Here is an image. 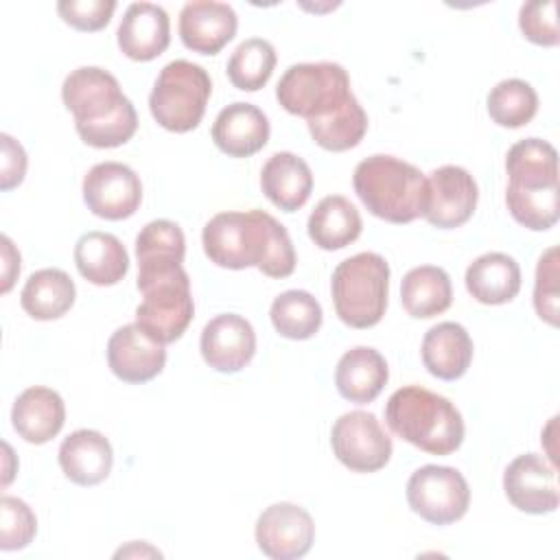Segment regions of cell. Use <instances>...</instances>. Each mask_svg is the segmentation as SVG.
<instances>
[{"label": "cell", "mask_w": 560, "mask_h": 560, "mask_svg": "<svg viewBox=\"0 0 560 560\" xmlns=\"http://www.w3.org/2000/svg\"><path fill=\"white\" fill-rule=\"evenodd\" d=\"M306 125L315 144H319L326 151L339 153L357 147L363 140L368 131V114L357 101V96H352L335 114L317 120H306Z\"/></svg>", "instance_id": "cell-33"}, {"label": "cell", "mask_w": 560, "mask_h": 560, "mask_svg": "<svg viewBox=\"0 0 560 560\" xmlns=\"http://www.w3.org/2000/svg\"><path fill=\"white\" fill-rule=\"evenodd\" d=\"M311 241L326 252L343 249L361 234L363 221L359 210L341 195L324 197L308 217Z\"/></svg>", "instance_id": "cell-28"}, {"label": "cell", "mask_w": 560, "mask_h": 560, "mask_svg": "<svg viewBox=\"0 0 560 560\" xmlns=\"http://www.w3.org/2000/svg\"><path fill=\"white\" fill-rule=\"evenodd\" d=\"M74 265L79 273L96 284L112 287L129 271V254L125 245L109 232H85L74 245Z\"/></svg>", "instance_id": "cell-26"}, {"label": "cell", "mask_w": 560, "mask_h": 560, "mask_svg": "<svg viewBox=\"0 0 560 560\" xmlns=\"http://www.w3.org/2000/svg\"><path fill=\"white\" fill-rule=\"evenodd\" d=\"M534 308L540 319L558 326V247H549L538 260Z\"/></svg>", "instance_id": "cell-38"}, {"label": "cell", "mask_w": 560, "mask_h": 560, "mask_svg": "<svg viewBox=\"0 0 560 560\" xmlns=\"http://www.w3.org/2000/svg\"><path fill=\"white\" fill-rule=\"evenodd\" d=\"M271 324L280 337L287 339H311L322 326V306L319 302L302 289H289L280 293L269 308Z\"/></svg>", "instance_id": "cell-32"}, {"label": "cell", "mask_w": 560, "mask_h": 560, "mask_svg": "<svg viewBox=\"0 0 560 560\" xmlns=\"http://www.w3.org/2000/svg\"><path fill=\"white\" fill-rule=\"evenodd\" d=\"M472 339L457 322H440L431 326L422 339V363L435 378L455 381L466 374L472 363Z\"/></svg>", "instance_id": "cell-25"}, {"label": "cell", "mask_w": 560, "mask_h": 560, "mask_svg": "<svg viewBox=\"0 0 560 560\" xmlns=\"http://www.w3.org/2000/svg\"><path fill=\"white\" fill-rule=\"evenodd\" d=\"M429 206L424 219L440 230H453L464 225L479 199L475 177L455 164H444L435 168L429 177Z\"/></svg>", "instance_id": "cell-14"}, {"label": "cell", "mask_w": 560, "mask_h": 560, "mask_svg": "<svg viewBox=\"0 0 560 560\" xmlns=\"http://www.w3.org/2000/svg\"><path fill=\"white\" fill-rule=\"evenodd\" d=\"M61 98L74 116L79 138L90 147H120L138 129L133 103L122 94L116 77L103 68L83 66L72 70L61 85Z\"/></svg>", "instance_id": "cell-2"}, {"label": "cell", "mask_w": 560, "mask_h": 560, "mask_svg": "<svg viewBox=\"0 0 560 560\" xmlns=\"http://www.w3.org/2000/svg\"><path fill=\"white\" fill-rule=\"evenodd\" d=\"M212 140L230 158H249L267 144L269 120L256 105L236 101L217 114Z\"/></svg>", "instance_id": "cell-20"}, {"label": "cell", "mask_w": 560, "mask_h": 560, "mask_svg": "<svg viewBox=\"0 0 560 560\" xmlns=\"http://www.w3.org/2000/svg\"><path fill=\"white\" fill-rule=\"evenodd\" d=\"M83 201L88 210L101 219H129L142 201L140 177L120 162L94 164L83 177Z\"/></svg>", "instance_id": "cell-11"}, {"label": "cell", "mask_w": 560, "mask_h": 560, "mask_svg": "<svg viewBox=\"0 0 560 560\" xmlns=\"http://www.w3.org/2000/svg\"><path fill=\"white\" fill-rule=\"evenodd\" d=\"M508 186L549 188L558 186V153L540 138H525L510 147L505 158Z\"/></svg>", "instance_id": "cell-30"}, {"label": "cell", "mask_w": 560, "mask_h": 560, "mask_svg": "<svg viewBox=\"0 0 560 560\" xmlns=\"http://www.w3.org/2000/svg\"><path fill=\"white\" fill-rule=\"evenodd\" d=\"M107 363L116 378L147 383L164 370L166 350L164 343L151 339L138 324H127L109 337Z\"/></svg>", "instance_id": "cell-16"}, {"label": "cell", "mask_w": 560, "mask_h": 560, "mask_svg": "<svg viewBox=\"0 0 560 560\" xmlns=\"http://www.w3.org/2000/svg\"><path fill=\"white\" fill-rule=\"evenodd\" d=\"M131 553H136V556H138V553H140V556H144V553H147V556H158V558L162 556L158 549L149 547L147 542H142V545H140V549H138V542H131L129 547H125V549H118V551H116V558H118V556H131Z\"/></svg>", "instance_id": "cell-43"}, {"label": "cell", "mask_w": 560, "mask_h": 560, "mask_svg": "<svg viewBox=\"0 0 560 560\" xmlns=\"http://www.w3.org/2000/svg\"><path fill=\"white\" fill-rule=\"evenodd\" d=\"M466 289L481 304H505L521 291V267L503 252H488L466 269Z\"/></svg>", "instance_id": "cell-27"}, {"label": "cell", "mask_w": 560, "mask_h": 560, "mask_svg": "<svg viewBox=\"0 0 560 560\" xmlns=\"http://www.w3.org/2000/svg\"><path fill=\"white\" fill-rule=\"evenodd\" d=\"M260 188L276 208L295 212L313 192L311 166L291 151H278L260 171Z\"/></svg>", "instance_id": "cell-23"}, {"label": "cell", "mask_w": 560, "mask_h": 560, "mask_svg": "<svg viewBox=\"0 0 560 560\" xmlns=\"http://www.w3.org/2000/svg\"><path fill=\"white\" fill-rule=\"evenodd\" d=\"M116 9L114 0H61L57 2V13L66 24L77 31L94 33L109 24Z\"/></svg>", "instance_id": "cell-40"}, {"label": "cell", "mask_w": 560, "mask_h": 560, "mask_svg": "<svg viewBox=\"0 0 560 560\" xmlns=\"http://www.w3.org/2000/svg\"><path fill=\"white\" fill-rule=\"evenodd\" d=\"M505 203L516 223L527 230L545 232L556 225L560 217L558 186L549 188H505Z\"/></svg>", "instance_id": "cell-36"}, {"label": "cell", "mask_w": 560, "mask_h": 560, "mask_svg": "<svg viewBox=\"0 0 560 560\" xmlns=\"http://www.w3.org/2000/svg\"><path fill=\"white\" fill-rule=\"evenodd\" d=\"M77 298V289L72 278L63 269H39L28 276L20 304L33 319H57L66 315Z\"/></svg>", "instance_id": "cell-31"}, {"label": "cell", "mask_w": 560, "mask_h": 560, "mask_svg": "<svg viewBox=\"0 0 560 560\" xmlns=\"http://www.w3.org/2000/svg\"><path fill=\"white\" fill-rule=\"evenodd\" d=\"M186 238L177 223L168 219L149 221L136 236L138 289L177 271L184 262Z\"/></svg>", "instance_id": "cell-17"}, {"label": "cell", "mask_w": 560, "mask_h": 560, "mask_svg": "<svg viewBox=\"0 0 560 560\" xmlns=\"http://www.w3.org/2000/svg\"><path fill=\"white\" fill-rule=\"evenodd\" d=\"M2 140V160H0V188L11 190L22 184L26 175V151L24 147L13 140L9 133L0 136Z\"/></svg>", "instance_id": "cell-41"}, {"label": "cell", "mask_w": 560, "mask_h": 560, "mask_svg": "<svg viewBox=\"0 0 560 560\" xmlns=\"http://www.w3.org/2000/svg\"><path fill=\"white\" fill-rule=\"evenodd\" d=\"M335 457L352 472H376L392 457V438L370 411L339 416L330 431Z\"/></svg>", "instance_id": "cell-10"}, {"label": "cell", "mask_w": 560, "mask_h": 560, "mask_svg": "<svg viewBox=\"0 0 560 560\" xmlns=\"http://www.w3.org/2000/svg\"><path fill=\"white\" fill-rule=\"evenodd\" d=\"M254 536L265 556L273 560H295L311 551L315 523L304 508L280 501L260 512Z\"/></svg>", "instance_id": "cell-12"}, {"label": "cell", "mask_w": 560, "mask_h": 560, "mask_svg": "<svg viewBox=\"0 0 560 560\" xmlns=\"http://www.w3.org/2000/svg\"><path fill=\"white\" fill-rule=\"evenodd\" d=\"M350 77L332 61L295 63L284 70L276 85L278 103L293 116L317 120L341 109L350 98Z\"/></svg>", "instance_id": "cell-7"}, {"label": "cell", "mask_w": 560, "mask_h": 560, "mask_svg": "<svg viewBox=\"0 0 560 560\" xmlns=\"http://www.w3.org/2000/svg\"><path fill=\"white\" fill-rule=\"evenodd\" d=\"M142 302L136 308V324L158 343L177 341L195 315L190 278L184 267L138 289Z\"/></svg>", "instance_id": "cell-8"}, {"label": "cell", "mask_w": 560, "mask_h": 560, "mask_svg": "<svg viewBox=\"0 0 560 560\" xmlns=\"http://www.w3.org/2000/svg\"><path fill=\"white\" fill-rule=\"evenodd\" d=\"M332 304L350 328L376 326L387 308L389 265L376 252H361L341 260L330 280Z\"/></svg>", "instance_id": "cell-5"}, {"label": "cell", "mask_w": 560, "mask_h": 560, "mask_svg": "<svg viewBox=\"0 0 560 560\" xmlns=\"http://www.w3.org/2000/svg\"><path fill=\"white\" fill-rule=\"evenodd\" d=\"M66 422V405L63 398L42 385H33L24 389L11 409V424L15 433L28 444H46L50 442Z\"/></svg>", "instance_id": "cell-21"}, {"label": "cell", "mask_w": 560, "mask_h": 560, "mask_svg": "<svg viewBox=\"0 0 560 560\" xmlns=\"http://www.w3.org/2000/svg\"><path fill=\"white\" fill-rule=\"evenodd\" d=\"M201 243L210 262L223 269L256 267L269 278H287L298 262L287 228L265 210L214 214Z\"/></svg>", "instance_id": "cell-1"}, {"label": "cell", "mask_w": 560, "mask_h": 560, "mask_svg": "<svg viewBox=\"0 0 560 560\" xmlns=\"http://www.w3.org/2000/svg\"><path fill=\"white\" fill-rule=\"evenodd\" d=\"M488 114L499 127L518 129L538 112V94L523 79H503L488 94Z\"/></svg>", "instance_id": "cell-35"}, {"label": "cell", "mask_w": 560, "mask_h": 560, "mask_svg": "<svg viewBox=\"0 0 560 560\" xmlns=\"http://www.w3.org/2000/svg\"><path fill=\"white\" fill-rule=\"evenodd\" d=\"M518 26L525 39L538 46H556L558 22H556V2L553 0H536L525 2L518 11Z\"/></svg>", "instance_id": "cell-39"}, {"label": "cell", "mask_w": 560, "mask_h": 560, "mask_svg": "<svg viewBox=\"0 0 560 560\" xmlns=\"http://www.w3.org/2000/svg\"><path fill=\"white\" fill-rule=\"evenodd\" d=\"M236 11L225 2H188L179 13L182 44L199 55H217L236 35Z\"/></svg>", "instance_id": "cell-18"}, {"label": "cell", "mask_w": 560, "mask_h": 560, "mask_svg": "<svg viewBox=\"0 0 560 560\" xmlns=\"http://www.w3.org/2000/svg\"><path fill=\"white\" fill-rule=\"evenodd\" d=\"M387 378L389 368L385 357L370 346H357L343 352L335 370L337 392L354 405L372 402L387 385Z\"/></svg>", "instance_id": "cell-24"}, {"label": "cell", "mask_w": 560, "mask_h": 560, "mask_svg": "<svg viewBox=\"0 0 560 560\" xmlns=\"http://www.w3.org/2000/svg\"><path fill=\"white\" fill-rule=\"evenodd\" d=\"M276 68V48L262 37L241 42L228 59V79L243 92H258Z\"/></svg>", "instance_id": "cell-34"}, {"label": "cell", "mask_w": 560, "mask_h": 560, "mask_svg": "<svg viewBox=\"0 0 560 560\" xmlns=\"http://www.w3.org/2000/svg\"><path fill=\"white\" fill-rule=\"evenodd\" d=\"M503 490L510 503L525 514H549L558 508L556 466L538 453L512 459L503 472Z\"/></svg>", "instance_id": "cell-13"}, {"label": "cell", "mask_w": 560, "mask_h": 560, "mask_svg": "<svg viewBox=\"0 0 560 560\" xmlns=\"http://www.w3.org/2000/svg\"><path fill=\"white\" fill-rule=\"evenodd\" d=\"M0 549H24L37 532L35 512L22 499L4 494L0 499Z\"/></svg>", "instance_id": "cell-37"}, {"label": "cell", "mask_w": 560, "mask_h": 560, "mask_svg": "<svg viewBox=\"0 0 560 560\" xmlns=\"http://www.w3.org/2000/svg\"><path fill=\"white\" fill-rule=\"evenodd\" d=\"M407 503L427 523L451 525L468 512L470 490L457 468L427 464L409 477Z\"/></svg>", "instance_id": "cell-9"}, {"label": "cell", "mask_w": 560, "mask_h": 560, "mask_svg": "<svg viewBox=\"0 0 560 560\" xmlns=\"http://www.w3.org/2000/svg\"><path fill=\"white\" fill-rule=\"evenodd\" d=\"M114 453L109 440L94 429L70 433L59 446V466L77 486H96L112 472Z\"/></svg>", "instance_id": "cell-22"}, {"label": "cell", "mask_w": 560, "mask_h": 560, "mask_svg": "<svg viewBox=\"0 0 560 560\" xmlns=\"http://www.w3.org/2000/svg\"><path fill=\"white\" fill-rule=\"evenodd\" d=\"M385 422L394 435L431 455H451L464 442L459 409L420 385L400 387L389 396Z\"/></svg>", "instance_id": "cell-3"}, {"label": "cell", "mask_w": 560, "mask_h": 560, "mask_svg": "<svg viewBox=\"0 0 560 560\" xmlns=\"http://www.w3.org/2000/svg\"><path fill=\"white\" fill-rule=\"evenodd\" d=\"M2 293L13 287L15 276L20 273V252L13 247L9 236H2Z\"/></svg>", "instance_id": "cell-42"}, {"label": "cell", "mask_w": 560, "mask_h": 560, "mask_svg": "<svg viewBox=\"0 0 560 560\" xmlns=\"http://www.w3.org/2000/svg\"><path fill=\"white\" fill-rule=\"evenodd\" d=\"M116 35L125 57L133 61H151L171 44L168 13L151 2H133L127 7Z\"/></svg>", "instance_id": "cell-19"}, {"label": "cell", "mask_w": 560, "mask_h": 560, "mask_svg": "<svg viewBox=\"0 0 560 560\" xmlns=\"http://www.w3.org/2000/svg\"><path fill=\"white\" fill-rule=\"evenodd\" d=\"M203 361L223 374L241 372L256 352V332L252 324L236 313L212 317L199 339Z\"/></svg>", "instance_id": "cell-15"}, {"label": "cell", "mask_w": 560, "mask_h": 560, "mask_svg": "<svg viewBox=\"0 0 560 560\" xmlns=\"http://www.w3.org/2000/svg\"><path fill=\"white\" fill-rule=\"evenodd\" d=\"M361 203L389 223H411L424 217L429 206V182L420 168L394 155H370L352 175Z\"/></svg>", "instance_id": "cell-4"}, {"label": "cell", "mask_w": 560, "mask_h": 560, "mask_svg": "<svg viewBox=\"0 0 560 560\" xmlns=\"http://www.w3.org/2000/svg\"><path fill=\"white\" fill-rule=\"evenodd\" d=\"M210 94V74L199 63L175 59L160 70L149 96V109L160 127L186 133L201 122Z\"/></svg>", "instance_id": "cell-6"}, {"label": "cell", "mask_w": 560, "mask_h": 560, "mask_svg": "<svg viewBox=\"0 0 560 560\" xmlns=\"http://www.w3.org/2000/svg\"><path fill=\"white\" fill-rule=\"evenodd\" d=\"M400 302L416 319H431L444 313L453 302L448 273L435 265L409 269L400 282Z\"/></svg>", "instance_id": "cell-29"}]
</instances>
